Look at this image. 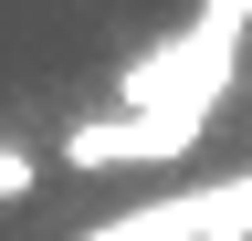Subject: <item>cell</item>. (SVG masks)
Returning a JSON list of instances; mask_svg holds the SVG:
<instances>
[{
	"mask_svg": "<svg viewBox=\"0 0 252 241\" xmlns=\"http://www.w3.org/2000/svg\"><path fill=\"white\" fill-rule=\"evenodd\" d=\"M84 241H252V178H220V189H189L158 210H116Z\"/></svg>",
	"mask_w": 252,
	"mask_h": 241,
	"instance_id": "1",
	"label": "cell"
},
{
	"mask_svg": "<svg viewBox=\"0 0 252 241\" xmlns=\"http://www.w3.org/2000/svg\"><path fill=\"white\" fill-rule=\"evenodd\" d=\"M63 158H74V168H116V158H189V147L168 126H147V115H105V126L63 136Z\"/></svg>",
	"mask_w": 252,
	"mask_h": 241,
	"instance_id": "2",
	"label": "cell"
}]
</instances>
